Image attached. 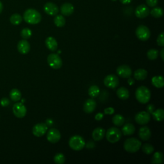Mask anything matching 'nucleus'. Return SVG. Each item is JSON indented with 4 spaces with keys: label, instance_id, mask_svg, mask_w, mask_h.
<instances>
[{
    "label": "nucleus",
    "instance_id": "nucleus-42",
    "mask_svg": "<svg viewBox=\"0 0 164 164\" xmlns=\"http://www.w3.org/2000/svg\"><path fill=\"white\" fill-rule=\"evenodd\" d=\"M155 110V106L153 104H150L147 107V112L149 113H152Z\"/></svg>",
    "mask_w": 164,
    "mask_h": 164
},
{
    "label": "nucleus",
    "instance_id": "nucleus-14",
    "mask_svg": "<svg viewBox=\"0 0 164 164\" xmlns=\"http://www.w3.org/2000/svg\"><path fill=\"white\" fill-rule=\"evenodd\" d=\"M150 11L149 8L145 5H140L138 6L136 9L135 14L137 17L140 19H144L149 16Z\"/></svg>",
    "mask_w": 164,
    "mask_h": 164
},
{
    "label": "nucleus",
    "instance_id": "nucleus-2",
    "mask_svg": "<svg viewBox=\"0 0 164 164\" xmlns=\"http://www.w3.org/2000/svg\"><path fill=\"white\" fill-rule=\"evenodd\" d=\"M135 98L141 104H146L151 99V92L145 86H140L135 91Z\"/></svg>",
    "mask_w": 164,
    "mask_h": 164
},
{
    "label": "nucleus",
    "instance_id": "nucleus-43",
    "mask_svg": "<svg viewBox=\"0 0 164 164\" xmlns=\"http://www.w3.org/2000/svg\"><path fill=\"white\" fill-rule=\"evenodd\" d=\"M103 114L102 113H101V112H99V113H97L96 115V116H95V119L96 120V121H101L103 118Z\"/></svg>",
    "mask_w": 164,
    "mask_h": 164
},
{
    "label": "nucleus",
    "instance_id": "nucleus-35",
    "mask_svg": "<svg viewBox=\"0 0 164 164\" xmlns=\"http://www.w3.org/2000/svg\"><path fill=\"white\" fill-rule=\"evenodd\" d=\"M158 54H159V52L157 50L151 49V50H148V51L147 53V56L149 60H156L157 58H158Z\"/></svg>",
    "mask_w": 164,
    "mask_h": 164
},
{
    "label": "nucleus",
    "instance_id": "nucleus-26",
    "mask_svg": "<svg viewBox=\"0 0 164 164\" xmlns=\"http://www.w3.org/2000/svg\"><path fill=\"white\" fill-rule=\"evenodd\" d=\"M154 120L158 122H161L164 119V110L162 109H157L151 113Z\"/></svg>",
    "mask_w": 164,
    "mask_h": 164
},
{
    "label": "nucleus",
    "instance_id": "nucleus-19",
    "mask_svg": "<svg viewBox=\"0 0 164 164\" xmlns=\"http://www.w3.org/2000/svg\"><path fill=\"white\" fill-rule=\"evenodd\" d=\"M151 136V132L147 126H143L140 128L138 131V137L144 141L148 140Z\"/></svg>",
    "mask_w": 164,
    "mask_h": 164
},
{
    "label": "nucleus",
    "instance_id": "nucleus-28",
    "mask_svg": "<svg viewBox=\"0 0 164 164\" xmlns=\"http://www.w3.org/2000/svg\"><path fill=\"white\" fill-rule=\"evenodd\" d=\"M10 98L14 102H17L21 99V93L17 89H14L10 92Z\"/></svg>",
    "mask_w": 164,
    "mask_h": 164
},
{
    "label": "nucleus",
    "instance_id": "nucleus-6",
    "mask_svg": "<svg viewBox=\"0 0 164 164\" xmlns=\"http://www.w3.org/2000/svg\"><path fill=\"white\" fill-rule=\"evenodd\" d=\"M48 65L54 69H60L62 66V60L60 56L56 53H51L47 58Z\"/></svg>",
    "mask_w": 164,
    "mask_h": 164
},
{
    "label": "nucleus",
    "instance_id": "nucleus-25",
    "mask_svg": "<svg viewBox=\"0 0 164 164\" xmlns=\"http://www.w3.org/2000/svg\"><path fill=\"white\" fill-rule=\"evenodd\" d=\"M147 76V71L144 69H138L134 73V78L137 80H144Z\"/></svg>",
    "mask_w": 164,
    "mask_h": 164
},
{
    "label": "nucleus",
    "instance_id": "nucleus-4",
    "mask_svg": "<svg viewBox=\"0 0 164 164\" xmlns=\"http://www.w3.org/2000/svg\"><path fill=\"white\" fill-rule=\"evenodd\" d=\"M69 147L74 151H80L83 149L85 146L84 138L80 135H74L69 139Z\"/></svg>",
    "mask_w": 164,
    "mask_h": 164
},
{
    "label": "nucleus",
    "instance_id": "nucleus-39",
    "mask_svg": "<svg viewBox=\"0 0 164 164\" xmlns=\"http://www.w3.org/2000/svg\"><path fill=\"white\" fill-rule=\"evenodd\" d=\"M0 103H1V105L3 107H6L10 104V101L8 98H3L1 99V101H0Z\"/></svg>",
    "mask_w": 164,
    "mask_h": 164
},
{
    "label": "nucleus",
    "instance_id": "nucleus-11",
    "mask_svg": "<svg viewBox=\"0 0 164 164\" xmlns=\"http://www.w3.org/2000/svg\"><path fill=\"white\" fill-rule=\"evenodd\" d=\"M61 138L60 132L56 128H51L47 133V140L51 143L55 144Z\"/></svg>",
    "mask_w": 164,
    "mask_h": 164
},
{
    "label": "nucleus",
    "instance_id": "nucleus-9",
    "mask_svg": "<svg viewBox=\"0 0 164 164\" xmlns=\"http://www.w3.org/2000/svg\"><path fill=\"white\" fill-rule=\"evenodd\" d=\"M13 113L17 118H23L27 115V109L22 103H16L13 106Z\"/></svg>",
    "mask_w": 164,
    "mask_h": 164
},
{
    "label": "nucleus",
    "instance_id": "nucleus-21",
    "mask_svg": "<svg viewBox=\"0 0 164 164\" xmlns=\"http://www.w3.org/2000/svg\"><path fill=\"white\" fill-rule=\"evenodd\" d=\"M45 44L47 48L51 51H55L58 48V43L56 40L53 37H48L46 39Z\"/></svg>",
    "mask_w": 164,
    "mask_h": 164
},
{
    "label": "nucleus",
    "instance_id": "nucleus-1",
    "mask_svg": "<svg viewBox=\"0 0 164 164\" xmlns=\"http://www.w3.org/2000/svg\"><path fill=\"white\" fill-rule=\"evenodd\" d=\"M23 19L28 24L36 25L41 22L42 16L37 10L33 8H29L25 12Z\"/></svg>",
    "mask_w": 164,
    "mask_h": 164
},
{
    "label": "nucleus",
    "instance_id": "nucleus-34",
    "mask_svg": "<svg viewBox=\"0 0 164 164\" xmlns=\"http://www.w3.org/2000/svg\"><path fill=\"white\" fill-rule=\"evenodd\" d=\"M154 147L153 145H151V144H144L142 146V150L144 152V153L146 155H151L153 153L154 151Z\"/></svg>",
    "mask_w": 164,
    "mask_h": 164
},
{
    "label": "nucleus",
    "instance_id": "nucleus-30",
    "mask_svg": "<svg viewBox=\"0 0 164 164\" xmlns=\"http://www.w3.org/2000/svg\"><path fill=\"white\" fill-rule=\"evenodd\" d=\"M112 122L117 126H121L124 124L125 119L123 115L120 114H116L113 117Z\"/></svg>",
    "mask_w": 164,
    "mask_h": 164
},
{
    "label": "nucleus",
    "instance_id": "nucleus-3",
    "mask_svg": "<svg viewBox=\"0 0 164 164\" xmlns=\"http://www.w3.org/2000/svg\"><path fill=\"white\" fill-rule=\"evenodd\" d=\"M142 143L136 138H130L125 140L124 143V149L130 153H135L141 147Z\"/></svg>",
    "mask_w": 164,
    "mask_h": 164
},
{
    "label": "nucleus",
    "instance_id": "nucleus-44",
    "mask_svg": "<svg viewBox=\"0 0 164 164\" xmlns=\"http://www.w3.org/2000/svg\"><path fill=\"white\" fill-rule=\"evenodd\" d=\"M120 2L124 5H127L130 4L132 2V0H120Z\"/></svg>",
    "mask_w": 164,
    "mask_h": 164
},
{
    "label": "nucleus",
    "instance_id": "nucleus-47",
    "mask_svg": "<svg viewBox=\"0 0 164 164\" xmlns=\"http://www.w3.org/2000/svg\"><path fill=\"white\" fill-rule=\"evenodd\" d=\"M112 1H113V2H115V1H116V0H112Z\"/></svg>",
    "mask_w": 164,
    "mask_h": 164
},
{
    "label": "nucleus",
    "instance_id": "nucleus-7",
    "mask_svg": "<svg viewBox=\"0 0 164 164\" xmlns=\"http://www.w3.org/2000/svg\"><path fill=\"white\" fill-rule=\"evenodd\" d=\"M137 37L142 41H147L151 36L149 29L144 25H140L137 27L135 31Z\"/></svg>",
    "mask_w": 164,
    "mask_h": 164
},
{
    "label": "nucleus",
    "instance_id": "nucleus-22",
    "mask_svg": "<svg viewBox=\"0 0 164 164\" xmlns=\"http://www.w3.org/2000/svg\"><path fill=\"white\" fill-rule=\"evenodd\" d=\"M135 132V128L133 124L131 123H126L125 124L122 128V133L124 135L129 136L133 135Z\"/></svg>",
    "mask_w": 164,
    "mask_h": 164
},
{
    "label": "nucleus",
    "instance_id": "nucleus-33",
    "mask_svg": "<svg viewBox=\"0 0 164 164\" xmlns=\"http://www.w3.org/2000/svg\"><path fill=\"white\" fill-rule=\"evenodd\" d=\"M150 14L155 18H160L163 16V11L160 7H155L151 10Z\"/></svg>",
    "mask_w": 164,
    "mask_h": 164
},
{
    "label": "nucleus",
    "instance_id": "nucleus-8",
    "mask_svg": "<svg viewBox=\"0 0 164 164\" xmlns=\"http://www.w3.org/2000/svg\"><path fill=\"white\" fill-rule=\"evenodd\" d=\"M104 85L108 88L115 89L118 87L119 84L118 77L115 75H109L104 79Z\"/></svg>",
    "mask_w": 164,
    "mask_h": 164
},
{
    "label": "nucleus",
    "instance_id": "nucleus-18",
    "mask_svg": "<svg viewBox=\"0 0 164 164\" xmlns=\"http://www.w3.org/2000/svg\"><path fill=\"white\" fill-rule=\"evenodd\" d=\"M75 10L74 6L69 3L63 4L60 7V12L63 16H69L73 14Z\"/></svg>",
    "mask_w": 164,
    "mask_h": 164
},
{
    "label": "nucleus",
    "instance_id": "nucleus-15",
    "mask_svg": "<svg viewBox=\"0 0 164 164\" xmlns=\"http://www.w3.org/2000/svg\"><path fill=\"white\" fill-rule=\"evenodd\" d=\"M44 10L45 12L50 16H56L59 12L58 6L51 2L46 3L44 7Z\"/></svg>",
    "mask_w": 164,
    "mask_h": 164
},
{
    "label": "nucleus",
    "instance_id": "nucleus-29",
    "mask_svg": "<svg viewBox=\"0 0 164 164\" xmlns=\"http://www.w3.org/2000/svg\"><path fill=\"white\" fill-rule=\"evenodd\" d=\"M163 161V156L162 152H156L154 153L151 159V163L153 164H161Z\"/></svg>",
    "mask_w": 164,
    "mask_h": 164
},
{
    "label": "nucleus",
    "instance_id": "nucleus-13",
    "mask_svg": "<svg viewBox=\"0 0 164 164\" xmlns=\"http://www.w3.org/2000/svg\"><path fill=\"white\" fill-rule=\"evenodd\" d=\"M117 73L121 78H129L132 75V70L127 65H122L117 68Z\"/></svg>",
    "mask_w": 164,
    "mask_h": 164
},
{
    "label": "nucleus",
    "instance_id": "nucleus-41",
    "mask_svg": "<svg viewBox=\"0 0 164 164\" xmlns=\"http://www.w3.org/2000/svg\"><path fill=\"white\" fill-rule=\"evenodd\" d=\"M114 112H115V110L112 107H109V108H107L104 110V113L108 114V115H112L114 113Z\"/></svg>",
    "mask_w": 164,
    "mask_h": 164
},
{
    "label": "nucleus",
    "instance_id": "nucleus-17",
    "mask_svg": "<svg viewBox=\"0 0 164 164\" xmlns=\"http://www.w3.org/2000/svg\"><path fill=\"white\" fill-rule=\"evenodd\" d=\"M18 51L23 55L29 53L30 50V44L27 40L20 41L17 44Z\"/></svg>",
    "mask_w": 164,
    "mask_h": 164
},
{
    "label": "nucleus",
    "instance_id": "nucleus-16",
    "mask_svg": "<svg viewBox=\"0 0 164 164\" xmlns=\"http://www.w3.org/2000/svg\"><path fill=\"white\" fill-rule=\"evenodd\" d=\"M96 108V101L94 98L88 99L84 104V110L87 113H91Z\"/></svg>",
    "mask_w": 164,
    "mask_h": 164
},
{
    "label": "nucleus",
    "instance_id": "nucleus-45",
    "mask_svg": "<svg viewBox=\"0 0 164 164\" xmlns=\"http://www.w3.org/2000/svg\"><path fill=\"white\" fill-rule=\"evenodd\" d=\"M163 53H164V50H163V48H162L161 51H160V56H161V58H162V60H164V58H163Z\"/></svg>",
    "mask_w": 164,
    "mask_h": 164
},
{
    "label": "nucleus",
    "instance_id": "nucleus-23",
    "mask_svg": "<svg viewBox=\"0 0 164 164\" xmlns=\"http://www.w3.org/2000/svg\"><path fill=\"white\" fill-rule=\"evenodd\" d=\"M117 96L122 100L128 99L130 97V92L126 87H120L117 90Z\"/></svg>",
    "mask_w": 164,
    "mask_h": 164
},
{
    "label": "nucleus",
    "instance_id": "nucleus-24",
    "mask_svg": "<svg viewBox=\"0 0 164 164\" xmlns=\"http://www.w3.org/2000/svg\"><path fill=\"white\" fill-rule=\"evenodd\" d=\"M152 84L156 88L161 89L164 86V80L162 76H156L151 79Z\"/></svg>",
    "mask_w": 164,
    "mask_h": 164
},
{
    "label": "nucleus",
    "instance_id": "nucleus-31",
    "mask_svg": "<svg viewBox=\"0 0 164 164\" xmlns=\"http://www.w3.org/2000/svg\"><path fill=\"white\" fill-rule=\"evenodd\" d=\"M54 23L57 27H63L65 25V19L62 15H56L54 18Z\"/></svg>",
    "mask_w": 164,
    "mask_h": 164
},
{
    "label": "nucleus",
    "instance_id": "nucleus-38",
    "mask_svg": "<svg viewBox=\"0 0 164 164\" xmlns=\"http://www.w3.org/2000/svg\"><path fill=\"white\" fill-rule=\"evenodd\" d=\"M157 44L159 46H161V47H163L164 46V33L163 32H162L157 38Z\"/></svg>",
    "mask_w": 164,
    "mask_h": 164
},
{
    "label": "nucleus",
    "instance_id": "nucleus-10",
    "mask_svg": "<svg viewBox=\"0 0 164 164\" xmlns=\"http://www.w3.org/2000/svg\"><path fill=\"white\" fill-rule=\"evenodd\" d=\"M151 119V115L147 112L142 111L137 113L135 116V122L140 125H145L149 123Z\"/></svg>",
    "mask_w": 164,
    "mask_h": 164
},
{
    "label": "nucleus",
    "instance_id": "nucleus-27",
    "mask_svg": "<svg viewBox=\"0 0 164 164\" xmlns=\"http://www.w3.org/2000/svg\"><path fill=\"white\" fill-rule=\"evenodd\" d=\"M100 93V89L97 85H92L88 90V94L92 98H97Z\"/></svg>",
    "mask_w": 164,
    "mask_h": 164
},
{
    "label": "nucleus",
    "instance_id": "nucleus-36",
    "mask_svg": "<svg viewBox=\"0 0 164 164\" xmlns=\"http://www.w3.org/2000/svg\"><path fill=\"white\" fill-rule=\"evenodd\" d=\"M54 162L57 164H64L65 162V157L61 153H57L54 157Z\"/></svg>",
    "mask_w": 164,
    "mask_h": 164
},
{
    "label": "nucleus",
    "instance_id": "nucleus-40",
    "mask_svg": "<svg viewBox=\"0 0 164 164\" xmlns=\"http://www.w3.org/2000/svg\"><path fill=\"white\" fill-rule=\"evenodd\" d=\"M147 5L150 7H155L158 4V0H146Z\"/></svg>",
    "mask_w": 164,
    "mask_h": 164
},
{
    "label": "nucleus",
    "instance_id": "nucleus-20",
    "mask_svg": "<svg viewBox=\"0 0 164 164\" xmlns=\"http://www.w3.org/2000/svg\"><path fill=\"white\" fill-rule=\"evenodd\" d=\"M105 135V130L103 128L101 127H98L95 128L92 132V138L95 140V141H99L101 140Z\"/></svg>",
    "mask_w": 164,
    "mask_h": 164
},
{
    "label": "nucleus",
    "instance_id": "nucleus-37",
    "mask_svg": "<svg viewBox=\"0 0 164 164\" xmlns=\"http://www.w3.org/2000/svg\"><path fill=\"white\" fill-rule=\"evenodd\" d=\"M31 35H32L31 30L28 28H25L24 29H22L21 32V36L22 38L25 40L30 39L31 36Z\"/></svg>",
    "mask_w": 164,
    "mask_h": 164
},
{
    "label": "nucleus",
    "instance_id": "nucleus-46",
    "mask_svg": "<svg viewBox=\"0 0 164 164\" xmlns=\"http://www.w3.org/2000/svg\"><path fill=\"white\" fill-rule=\"evenodd\" d=\"M3 9V3H2L1 1H0V14H1V13L2 12Z\"/></svg>",
    "mask_w": 164,
    "mask_h": 164
},
{
    "label": "nucleus",
    "instance_id": "nucleus-32",
    "mask_svg": "<svg viewBox=\"0 0 164 164\" xmlns=\"http://www.w3.org/2000/svg\"><path fill=\"white\" fill-rule=\"evenodd\" d=\"M10 22L12 25H18L22 22V18L21 15H19L18 14H14L11 16V17L10 18Z\"/></svg>",
    "mask_w": 164,
    "mask_h": 164
},
{
    "label": "nucleus",
    "instance_id": "nucleus-12",
    "mask_svg": "<svg viewBox=\"0 0 164 164\" xmlns=\"http://www.w3.org/2000/svg\"><path fill=\"white\" fill-rule=\"evenodd\" d=\"M47 130H48V126L45 123H38L33 127L32 132L36 137H41L45 135Z\"/></svg>",
    "mask_w": 164,
    "mask_h": 164
},
{
    "label": "nucleus",
    "instance_id": "nucleus-5",
    "mask_svg": "<svg viewBox=\"0 0 164 164\" xmlns=\"http://www.w3.org/2000/svg\"><path fill=\"white\" fill-rule=\"evenodd\" d=\"M105 135L107 140L112 144L118 142L122 137V132L119 128L115 127L109 128L107 133H105Z\"/></svg>",
    "mask_w": 164,
    "mask_h": 164
}]
</instances>
